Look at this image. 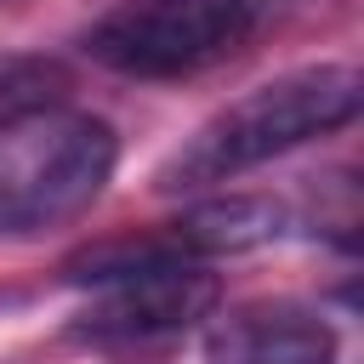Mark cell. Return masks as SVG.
Returning a JSON list of instances; mask_svg holds the SVG:
<instances>
[{
	"label": "cell",
	"instance_id": "obj_3",
	"mask_svg": "<svg viewBox=\"0 0 364 364\" xmlns=\"http://www.w3.org/2000/svg\"><path fill=\"white\" fill-rule=\"evenodd\" d=\"M250 28L256 0H131L85 34V51L131 80H176L239 51Z\"/></svg>",
	"mask_w": 364,
	"mask_h": 364
},
{
	"label": "cell",
	"instance_id": "obj_2",
	"mask_svg": "<svg viewBox=\"0 0 364 364\" xmlns=\"http://www.w3.org/2000/svg\"><path fill=\"white\" fill-rule=\"evenodd\" d=\"M119 159L114 131L80 108H23L0 119V233H46L97 205Z\"/></svg>",
	"mask_w": 364,
	"mask_h": 364
},
{
	"label": "cell",
	"instance_id": "obj_7",
	"mask_svg": "<svg viewBox=\"0 0 364 364\" xmlns=\"http://www.w3.org/2000/svg\"><path fill=\"white\" fill-rule=\"evenodd\" d=\"M0 6H6V0H0Z\"/></svg>",
	"mask_w": 364,
	"mask_h": 364
},
{
	"label": "cell",
	"instance_id": "obj_6",
	"mask_svg": "<svg viewBox=\"0 0 364 364\" xmlns=\"http://www.w3.org/2000/svg\"><path fill=\"white\" fill-rule=\"evenodd\" d=\"M51 85H57V68H51V63L0 57V119H6V114H23V108L51 102Z\"/></svg>",
	"mask_w": 364,
	"mask_h": 364
},
{
	"label": "cell",
	"instance_id": "obj_4",
	"mask_svg": "<svg viewBox=\"0 0 364 364\" xmlns=\"http://www.w3.org/2000/svg\"><path fill=\"white\" fill-rule=\"evenodd\" d=\"M222 284L216 273L193 267L188 256H159L142 262L131 273H114L97 284V296L85 301L74 336L102 341V347H142V341H165L193 330L199 318H210Z\"/></svg>",
	"mask_w": 364,
	"mask_h": 364
},
{
	"label": "cell",
	"instance_id": "obj_1",
	"mask_svg": "<svg viewBox=\"0 0 364 364\" xmlns=\"http://www.w3.org/2000/svg\"><path fill=\"white\" fill-rule=\"evenodd\" d=\"M358 108H364V80L347 63L279 74V80L245 91L239 102H228L222 114H210L159 165V193H199V188L233 182V176H245V171H256L313 136L353 125Z\"/></svg>",
	"mask_w": 364,
	"mask_h": 364
},
{
	"label": "cell",
	"instance_id": "obj_5",
	"mask_svg": "<svg viewBox=\"0 0 364 364\" xmlns=\"http://www.w3.org/2000/svg\"><path fill=\"white\" fill-rule=\"evenodd\" d=\"M205 364H336V330L301 301H250L216 318Z\"/></svg>",
	"mask_w": 364,
	"mask_h": 364
}]
</instances>
